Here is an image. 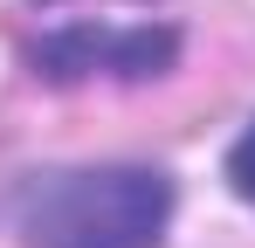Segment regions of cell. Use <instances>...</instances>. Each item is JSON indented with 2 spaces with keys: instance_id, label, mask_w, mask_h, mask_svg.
Instances as JSON below:
<instances>
[{
  "instance_id": "cell-2",
  "label": "cell",
  "mask_w": 255,
  "mask_h": 248,
  "mask_svg": "<svg viewBox=\"0 0 255 248\" xmlns=\"http://www.w3.org/2000/svg\"><path fill=\"white\" fill-rule=\"evenodd\" d=\"M179 35L172 28H62L35 48L48 76H159L172 62Z\"/></svg>"
},
{
  "instance_id": "cell-3",
  "label": "cell",
  "mask_w": 255,
  "mask_h": 248,
  "mask_svg": "<svg viewBox=\"0 0 255 248\" xmlns=\"http://www.w3.org/2000/svg\"><path fill=\"white\" fill-rule=\"evenodd\" d=\"M228 186H235V193L255 207V118H249V131L228 145Z\"/></svg>"
},
{
  "instance_id": "cell-1",
  "label": "cell",
  "mask_w": 255,
  "mask_h": 248,
  "mask_svg": "<svg viewBox=\"0 0 255 248\" xmlns=\"http://www.w3.org/2000/svg\"><path fill=\"white\" fill-rule=\"evenodd\" d=\"M172 221V179L159 165H62L14 193L28 248H152Z\"/></svg>"
}]
</instances>
